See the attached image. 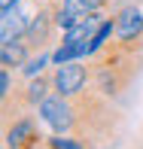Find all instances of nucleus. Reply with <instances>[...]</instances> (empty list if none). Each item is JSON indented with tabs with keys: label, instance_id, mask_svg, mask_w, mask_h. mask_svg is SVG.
Instances as JSON below:
<instances>
[{
	"label": "nucleus",
	"instance_id": "9b49d317",
	"mask_svg": "<svg viewBox=\"0 0 143 149\" xmlns=\"http://www.w3.org/2000/svg\"><path fill=\"white\" fill-rule=\"evenodd\" d=\"M15 3H24V0H0V6H3V9H6V6H15Z\"/></svg>",
	"mask_w": 143,
	"mask_h": 149
},
{
	"label": "nucleus",
	"instance_id": "7ed1b4c3",
	"mask_svg": "<svg viewBox=\"0 0 143 149\" xmlns=\"http://www.w3.org/2000/svg\"><path fill=\"white\" fill-rule=\"evenodd\" d=\"M55 31H61L58 22H55V6L52 3H40L37 9H33V18H31L28 31H24V40H28V46L33 49V55H37V52H46L52 46Z\"/></svg>",
	"mask_w": 143,
	"mask_h": 149
},
{
	"label": "nucleus",
	"instance_id": "0eeeda50",
	"mask_svg": "<svg viewBox=\"0 0 143 149\" xmlns=\"http://www.w3.org/2000/svg\"><path fill=\"white\" fill-rule=\"evenodd\" d=\"M31 18H33V12L28 15L24 3L6 6V9L0 12V40H15V37H24V31H28Z\"/></svg>",
	"mask_w": 143,
	"mask_h": 149
},
{
	"label": "nucleus",
	"instance_id": "ddd939ff",
	"mask_svg": "<svg viewBox=\"0 0 143 149\" xmlns=\"http://www.w3.org/2000/svg\"><path fill=\"white\" fill-rule=\"evenodd\" d=\"M46 149H49V146H46Z\"/></svg>",
	"mask_w": 143,
	"mask_h": 149
},
{
	"label": "nucleus",
	"instance_id": "6e6552de",
	"mask_svg": "<svg viewBox=\"0 0 143 149\" xmlns=\"http://www.w3.org/2000/svg\"><path fill=\"white\" fill-rule=\"evenodd\" d=\"M33 55V49L28 46L24 37H15V40H3L0 43V64L6 70H22L28 64V58Z\"/></svg>",
	"mask_w": 143,
	"mask_h": 149
},
{
	"label": "nucleus",
	"instance_id": "f8f14e48",
	"mask_svg": "<svg viewBox=\"0 0 143 149\" xmlns=\"http://www.w3.org/2000/svg\"><path fill=\"white\" fill-rule=\"evenodd\" d=\"M40 3H58V0H40Z\"/></svg>",
	"mask_w": 143,
	"mask_h": 149
},
{
	"label": "nucleus",
	"instance_id": "39448f33",
	"mask_svg": "<svg viewBox=\"0 0 143 149\" xmlns=\"http://www.w3.org/2000/svg\"><path fill=\"white\" fill-rule=\"evenodd\" d=\"M37 122L40 119H33V116H18V119H12V125H3L6 146L9 149H37L46 140L43 134H40Z\"/></svg>",
	"mask_w": 143,
	"mask_h": 149
},
{
	"label": "nucleus",
	"instance_id": "9d476101",
	"mask_svg": "<svg viewBox=\"0 0 143 149\" xmlns=\"http://www.w3.org/2000/svg\"><path fill=\"white\" fill-rule=\"evenodd\" d=\"M12 94H15V79H12V73L3 67V70H0V104L9 100Z\"/></svg>",
	"mask_w": 143,
	"mask_h": 149
},
{
	"label": "nucleus",
	"instance_id": "f257e3e1",
	"mask_svg": "<svg viewBox=\"0 0 143 149\" xmlns=\"http://www.w3.org/2000/svg\"><path fill=\"white\" fill-rule=\"evenodd\" d=\"M37 119L55 134H79L82 125V110H79L76 97H64V94L52 91L43 104L37 107Z\"/></svg>",
	"mask_w": 143,
	"mask_h": 149
},
{
	"label": "nucleus",
	"instance_id": "f03ea898",
	"mask_svg": "<svg viewBox=\"0 0 143 149\" xmlns=\"http://www.w3.org/2000/svg\"><path fill=\"white\" fill-rule=\"evenodd\" d=\"M52 88L64 97H76V94L88 91L91 85V64H82V61H64V64L52 67Z\"/></svg>",
	"mask_w": 143,
	"mask_h": 149
},
{
	"label": "nucleus",
	"instance_id": "20e7f679",
	"mask_svg": "<svg viewBox=\"0 0 143 149\" xmlns=\"http://www.w3.org/2000/svg\"><path fill=\"white\" fill-rule=\"evenodd\" d=\"M116 43H122L125 49H137L143 43V9L137 3H125L116 12Z\"/></svg>",
	"mask_w": 143,
	"mask_h": 149
},
{
	"label": "nucleus",
	"instance_id": "1a4fd4ad",
	"mask_svg": "<svg viewBox=\"0 0 143 149\" xmlns=\"http://www.w3.org/2000/svg\"><path fill=\"white\" fill-rule=\"evenodd\" d=\"M49 61H52V58L46 55V52H37V55L28 58V64L22 67V73H24V76H40V73H43V67L49 64Z\"/></svg>",
	"mask_w": 143,
	"mask_h": 149
},
{
	"label": "nucleus",
	"instance_id": "423d86ee",
	"mask_svg": "<svg viewBox=\"0 0 143 149\" xmlns=\"http://www.w3.org/2000/svg\"><path fill=\"white\" fill-rule=\"evenodd\" d=\"M52 6H55V22H58V28L67 31V28H73L79 18H85L88 12L107 9L110 0H58V3H52Z\"/></svg>",
	"mask_w": 143,
	"mask_h": 149
}]
</instances>
